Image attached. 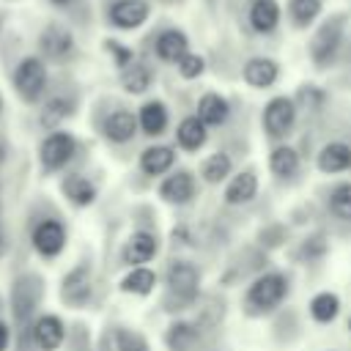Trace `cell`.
<instances>
[{
    "mask_svg": "<svg viewBox=\"0 0 351 351\" xmlns=\"http://www.w3.org/2000/svg\"><path fill=\"white\" fill-rule=\"evenodd\" d=\"M200 293V271L189 261H173L165 271V299L162 307L167 313L189 310Z\"/></svg>",
    "mask_w": 351,
    "mask_h": 351,
    "instance_id": "obj_1",
    "label": "cell"
},
{
    "mask_svg": "<svg viewBox=\"0 0 351 351\" xmlns=\"http://www.w3.org/2000/svg\"><path fill=\"white\" fill-rule=\"evenodd\" d=\"M288 296V277L282 271H261L244 291V313L250 318H263L274 313Z\"/></svg>",
    "mask_w": 351,
    "mask_h": 351,
    "instance_id": "obj_2",
    "label": "cell"
},
{
    "mask_svg": "<svg viewBox=\"0 0 351 351\" xmlns=\"http://www.w3.org/2000/svg\"><path fill=\"white\" fill-rule=\"evenodd\" d=\"M346 27H348V14H343V11L329 14L326 19L318 22V27L313 30V36L307 41V55L315 69H329L337 60L343 41H346Z\"/></svg>",
    "mask_w": 351,
    "mask_h": 351,
    "instance_id": "obj_3",
    "label": "cell"
},
{
    "mask_svg": "<svg viewBox=\"0 0 351 351\" xmlns=\"http://www.w3.org/2000/svg\"><path fill=\"white\" fill-rule=\"evenodd\" d=\"M44 299V277L36 271H22L11 282V318L19 329H30L36 310Z\"/></svg>",
    "mask_w": 351,
    "mask_h": 351,
    "instance_id": "obj_4",
    "label": "cell"
},
{
    "mask_svg": "<svg viewBox=\"0 0 351 351\" xmlns=\"http://www.w3.org/2000/svg\"><path fill=\"white\" fill-rule=\"evenodd\" d=\"M11 80H14V90H16V96H19L25 104H36V101L44 96L47 82H49L44 58H38V55H27V58H22V60L16 63Z\"/></svg>",
    "mask_w": 351,
    "mask_h": 351,
    "instance_id": "obj_5",
    "label": "cell"
},
{
    "mask_svg": "<svg viewBox=\"0 0 351 351\" xmlns=\"http://www.w3.org/2000/svg\"><path fill=\"white\" fill-rule=\"evenodd\" d=\"M296 115H299V107L291 96H274L266 101L263 115H261L263 132L271 140H285L296 126Z\"/></svg>",
    "mask_w": 351,
    "mask_h": 351,
    "instance_id": "obj_6",
    "label": "cell"
},
{
    "mask_svg": "<svg viewBox=\"0 0 351 351\" xmlns=\"http://www.w3.org/2000/svg\"><path fill=\"white\" fill-rule=\"evenodd\" d=\"M77 154V137L63 132V129H55L49 132L41 145H38V162H41V170L44 173H58L63 170Z\"/></svg>",
    "mask_w": 351,
    "mask_h": 351,
    "instance_id": "obj_7",
    "label": "cell"
},
{
    "mask_svg": "<svg viewBox=\"0 0 351 351\" xmlns=\"http://www.w3.org/2000/svg\"><path fill=\"white\" fill-rule=\"evenodd\" d=\"M77 44H74V33L60 25V22H49L41 36H38V52L44 60H52V63H66L71 55H74Z\"/></svg>",
    "mask_w": 351,
    "mask_h": 351,
    "instance_id": "obj_8",
    "label": "cell"
},
{
    "mask_svg": "<svg viewBox=\"0 0 351 351\" xmlns=\"http://www.w3.org/2000/svg\"><path fill=\"white\" fill-rule=\"evenodd\" d=\"M93 293V269L88 261L77 263L74 269H69V274L60 282V299L69 307H85L90 302Z\"/></svg>",
    "mask_w": 351,
    "mask_h": 351,
    "instance_id": "obj_9",
    "label": "cell"
},
{
    "mask_svg": "<svg viewBox=\"0 0 351 351\" xmlns=\"http://www.w3.org/2000/svg\"><path fill=\"white\" fill-rule=\"evenodd\" d=\"M151 3L148 0H112L107 8V22L115 30H137L148 22Z\"/></svg>",
    "mask_w": 351,
    "mask_h": 351,
    "instance_id": "obj_10",
    "label": "cell"
},
{
    "mask_svg": "<svg viewBox=\"0 0 351 351\" xmlns=\"http://www.w3.org/2000/svg\"><path fill=\"white\" fill-rule=\"evenodd\" d=\"M30 244L41 258H58L66 250V228L60 219H41L33 233H30Z\"/></svg>",
    "mask_w": 351,
    "mask_h": 351,
    "instance_id": "obj_11",
    "label": "cell"
},
{
    "mask_svg": "<svg viewBox=\"0 0 351 351\" xmlns=\"http://www.w3.org/2000/svg\"><path fill=\"white\" fill-rule=\"evenodd\" d=\"M30 340L38 351H58L66 340V324L55 313H41L30 324Z\"/></svg>",
    "mask_w": 351,
    "mask_h": 351,
    "instance_id": "obj_12",
    "label": "cell"
},
{
    "mask_svg": "<svg viewBox=\"0 0 351 351\" xmlns=\"http://www.w3.org/2000/svg\"><path fill=\"white\" fill-rule=\"evenodd\" d=\"M282 22V8L277 0H250L247 3V25L258 36H271Z\"/></svg>",
    "mask_w": 351,
    "mask_h": 351,
    "instance_id": "obj_13",
    "label": "cell"
},
{
    "mask_svg": "<svg viewBox=\"0 0 351 351\" xmlns=\"http://www.w3.org/2000/svg\"><path fill=\"white\" fill-rule=\"evenodd\" d=\"M195 192H197V184H195V176L189 170H176V173L165 176L159 184V197L165 203H173V206L192 203Z\"/></svg>",
    "mask_w": 351,
    "mask_h": 351,
    "instance_id": "obj_14",
    "label": "cell"
},
{
    "mask_svg": "<svg viewBox=\"0 0 351 351\" xmlns=\"http://www.w3.org/2000/svg\"><path fill=\"white\" fill-rule=\"evenodd\" d=\"M241 80L255 88V90H266L271 88L277 80H280V63L274 58H266V55H255L244 63L241 69Z\"/></svg>",
    "mask_w": 351,
    "mask_h": 351,
    "instance_id": "obj_15",
    "label": "cell"
},
{
    "mask_svg": "<svg viewBox=\"0 0 351 351\" xmlns=\"http://www.w3.org/2000/svg\"><path fill=\"white\" fill-rule=\"evenodd\" d=\"M156 252H159L156 236H154L151 230H134V233L126 239L123 250H121V261H123L126 266H143V263L154 261Z\"/></svg>",
    "mask_w": 351,
    "mask_h": 351,
    "instance_id": "obj_16",
    "label": "cell"
},
{
    "mask_svg": "<svg viewBox=\"0 0 351 351\" xmlns=\"http://www.w3.org/2000/svg\"><path fill=\"white\" fill-rule=\"evenodd\" d=\"M137 115L132 112V110H126V107H118V110H112L104 121H101V134L110 140V143H129L134 134H137Z\"/></svg>",
    "mask_w": 351,
    "mask_h": 351,
    "instance_id": "obj_17",
    "label": "cell"
},
{
    "mask_svg": "<svg viewBox=\"0 0 351 351\" xmlns=\"http://www.w3.org/2000/svg\"><path fill=\"white\" fill-rule=\"evenodd\" d=\"M154 52H156V58L162 60V63H178L186 52H189V38H186V33L184 30H178V27H165L156 38H154Z\"/></svg>",
    "mask_w": 351,
    "mask_h": 351,
    "instance_id": "obj_18",
    "label": "cell"
},
{
    "mask_svg": "<svg viewBox=\"0 0 351 351\" xmlns=\"http://www.w3.org/2000/svg\"><path fill=\"white\" fill-rule=\"evenodd\" d=\"M74 110H77V99H74L71 93H52V96L44 101L38 121H41V126H44V129L55 132L66 118H71V115H74Z\"/></svg>",
    "mask_w": 351,
    "mask_h": 351,
    "instance_id": "obj_19",
    "label": "cell"
},
{
    "mask_svg": "<svg viewBox=\"0 0 351 351\" xmlns=\"http://www.w3.org/2000/svg\"><path fill=\"white\" fill-rule=\"evenodd\" d=\"M167 123H170V112H167V104L159 101V99H148V101L137 110V126H140L143 134H148V137L165 134Z\"/></svg>",
    "mask_w": 351,
    "mask_h": 351,
    "instance_id": "obj_20",
    "label": "cell"
},
{
    "mask_svg": "<svg viewBox=\"0 0 351 351\" xmlns=\"http://www.w3.org/2000/svg\"><path fill=\"white\" fill-rule=\"evenodd\" d=\"M60 192L77 208H85V206H90L96 200V184L88 176H82V173H69L60 181Z\"/></svg>",
    "mask_w": 351,
    "mask_h": 351,
    "instance_id": "obj_21",
    "label": "cell"
},
{
    "mask_svg": "<svg viewBox=\"0 0 351 351\" xmlns=\"http://www.w3.org/2000/svg\"><path fill=\"white\" fill-rule=\"evenodd\" d=\"M315 165H318L321 173H346V170H351V145L340 143V140L326 143L318 151Z\"/></svg>",
    "mask_w": 351,
    "mask_h": 351,
    "instance_id": "obj_22",
    "label": "cell"
},
{
    "mask_svg": "<svg viewBox=\"0 0 351 351\" xmlns=\"http://www.w3.org/2000/svg\"><path fill=\"white\" fill-rule=\"evenodd\" d=\"M258 195V176H255V170H241V173H236L230 181H228V186H225V203L228 206H244V203H250L252 197Z\"/></svg>",
    "mask_w": 351,
    "mask_h": 351,
    "instance_id": "obj_23",
    "label": "cell"
},
{
    "mask_svg": "<svg viewBox=\"0 0 351 351\" xmlns=\"http://www.w3.org/2000/svg\"><path fill=\"white\" fill-rule=\"evenodd\" d=\"M197 118L206 123V126H222L228 118H230V101L217 93V90H208L200 96L197 101Z\"/></svg>",
    "mask_w": 351,
    "mask_h": 351,
    "instance_id": "obj_24",
    "label": "cell"
},
{
    "mask_svg": "<svg viewBox=\"0 0 351 351\" xmlns=\"http://www.w3.org/2000/svg\"><path fill=\"white\" fill-rule=\"evenodd\" d=\"M176 165V148L170 145H148L140 154V170L145 176H165Z\"/></svg>",
    "mask_w": 351,
    "mask_h": 351,
    "instance_id": "obj_25",
    "label": "cell"
},
{
    "mask_svg": "<svg viewBox=\"0 0 351 351\" xmlns=\"http://www.w3.org/2000/svg\"><path fill=\"white\" fill-rule=\"evenodd\" d=\"M208 140V126L197 115H186L176 129V143L184 151H200Z\"/></svg>",
    "mask_w": 351,
    "mask_h": 351,
    "instance_id": "obj_26",
    "label": "cell"
},
{
    "mask_svg": "<svg viewBox=\"0 0 351 351\" xmlns=\"http://www.w3.org/2000/svg\"><path fill=\"white\" fill-rule=\"evenodd\" d=\"M299 165H302V159H299V151H296L293 145L280 143V145H274L271 154H269V170H271L277 178H291V176H296V173H299Z\"/></svg>",
    "mask_w": 351,
    "mask_h": 351,
    "instance_id": "obj_27",
    "label": "cell"
},
{
    "mask_svg": "<svg viewBox=\"0 0 351 351\" xmlns=\"http://www.w3.org/2000/svg\"><path fill=\"white\" fill-rule=\"evenodd\" d=\"M321 11H324V0H288L285 3V14L296 30H307L310 25H315Z\"/></svg>",
    "mask_w": 351,
    "mask_h": 351,
    "instance_id": "obj_28",
    "label": "cell"
},
{
    "mask_svg": "<svg viewBox=\"0 0 351 351\" xmlns=\"http://www.w3.org/2000/svg\"><path fill=\"white\" fill-rule=\"evenodd\" d=\"M151 82H154V69L148 63H143V60H134L132 66H126L121 71V85H123L126 93L140 96V93H145L151 88Z\"/></svg>",
    "mask_w": 351,
    "mask_h": 351,
    "instance_id": "obj_29",
    "label": "cell"
},
{
    "mask_svg": "<svg viewBox=\"0 0 351 351\" xmlns=\"http://www.w3.org/2000/svg\"><path fill=\"white\" fill-rule=\"evenodd\" d=\"M197 335H200V329L195 324H189V321H173L167 326V332H165V343H167L170 351H192L195 343H197Z\"/></svg>",
    "mask_w": 351,
    "mask_h": 351,
    "instance_id": "obj_30",
    "label": "cell"
},
{
    "mask_svg": "<svg viewBox=\"0 0 351 351\" xmlns=\"http://www.w3.org/2000/svg\"><path fill=\"white\" fill-rule=\"evenodd\" d=\"M154 285H156V271H151L148 266H132L121 280V291L134 296H148Z\"/></svg>",
    "mask_w": 351,
    "mask_h": 351,
    "instance_id": "obj_31",
    "label": "cell"
},
{
    "mask_svg": "<svg viewBox=\"0 0 351 351\" xmlns=\"http://www.w3.org/2000/svg\"><path fill=\"white\" fill-rule=\"evenodd\" d=\"M337 313H340V299H337V293L321 291V293H315V296L310 299V315H313V321H318V324H332V321L337 318Z\"/></svg>",
    "mask_w": 351,
    "mask_h": 351,
    "instance_id": "obj_32",
    "label": "cell"
},
{
    "mask_svg": "<svg viewBox=\"0 0 351 351\" xmlns=\"http://www.w3.org/2000/svg\"><path fill=\"white\" fill-rule=\"evenodd\" d=\"M230 170H233V159H230L225 151H217V154H211V156L203 162L200 176H203L206 184H219V181H225V178L230 176Z\"/></svg>",
    "mask_w": 351,
    "mask_h": 351,
    "instance_id": "obj_33",
    "label": "cell"
},
{
    "mask_svg": "<svg viewBox=\"0 0 351 351\" xmlns=\"http://www.w3.org/2000/svg\"><path fill=\"white\" fill-rule=\"evenodd\" d=\"M329 211L337 219H351V181H340L329 192Z\"/></svg>",
    "mask_w": 351,
    "mask_h": 351,
    "instance_id": "obj_34",
    "label": "cell"
},
{
    "mask_svg": "<svg viewBox=\"0 0 351 351\" xmlns=\"http://www.w3.org/2000/svg\"><path fill=\"white\" fill-rule=\"evenodd\" d=\"M326 252H329L326 236H324V233H313V236H307V239L299 244V252H296V255H299L302 261L313 263V261H321Z\"/></svg>",
    "mask_w": 351,
    "mask_h": 351,
    "instance_id": "obj_35",
    "label": "cell"
},
{
    "mask_svg": "<svg viewBox=\"0 0 351 351\" xmlns=\"http://www.w3.org/2000/svg\"><path fill=\"white\" fill-rule=\"evenodd\" d=\"M293 101H296V107H304L310 112H318L324 107V101H326V93L318 85H302Z\"/></svg>",
    "mask_w": 351,
    "mask_h": 351,
    "instance_id": "obj_36",
    "label": "cell"
},
{
    "mask_svg": "<svg viewBox=\"0 0 351 351\" xmlns=\"http://www.w3.org/2000/svg\"><path fill=\"white\" fill-rule=\"evenodd\" d=\"M176 69H178V74H181L184 80H197V77L206 71V58L189 49V52L176 63Z\"/></svg>",
    "mask_w": 351,
    "mask_h": 351,
    "instance_id": "obj_37",
    "label": "cell"
},
{
    "mask_svg": "<svg viewBox=\"0 0 351 351\" xmlns=\"http://www.w3.org/2000/svg\"><path fill=\"white\" fill-rule=\"evenodd\" d=\"M104 49L112 55V63L118 66V71H123L126 66H132L137 58H134V49L132 47H126V44H121V41H115V38H107L104 41Z\"/></svg>",
    "mask_w": 351,
    "mask_h": 351,
    "instance_id": "obj_38",
    "label": "cell"
},
{
    "mask_svg": "<svg viewBox=\"0 0 351 351\" xmlns=\"http://www.w3.org/2000/svg\"><path fill=\"white\" fill-rule=\"evenodd\" d=\"M285 236H288V230H285L280 222H271V225L261 228V233H258V244H261L263 250H274V247H280V244L285 241Z\"/></svg>",
    "mask_w": 351,
    "mask_h": 351,
    "instance_id": "obj_39",
    "label": "cell"
},
{
    "mask_svg": "<svg viewBox=\"0 0 351 351\" xmlns=\"http://www.w3.org/2000/svg\"><path fill=\"white\" fill-rule=\"evenodd\" d=\"M8 346H11V326L0 318V351H8Z\"/></svg>",
    "mask_w": 351,
    "mask_h": 351,
    "instance_id": "obj_40",
    "label": "cell"
},
{
    "mask_svg": "<svg viewBox=\"0 0 351 351\" xmlns=\"http://www.w3.org/2000/svg\"><path fill=\"white\" fill-rule=\"evenodd\" d=\"M3 250H5V236H3V228H0V255H3Z\"/></svg>",
    "mask_w": 351,
    "mask_h": 351,
    "instance_id": "obj_41",
    "label": "cell"
},
{
    "mask_svg": "<svg viewBox=\"0 0 351 351\" xmlns=\"http://www.w3.org/2000/svg\"><path fill=\"white\" fill-rule=\"evenodd\" d=\"M49 3H52V5H69L71 0H49Z\"/></svg>",
    "mask_w": 351,
    "mask_h": 351,
    "instance_id": "obj_42",
    "label": "cell"
},
{
    "mask_svg": "<svg viewBox=\"0 0 351 351\" xmlns=\"http://www.w3.org/2000/svg\"><path fill=\"white\" fill-rule=\"evenodd\" d=\"M3 310H5V302H3V296H0V315H3Z\"/></svg>",
    "mask_w": 351,
    "mask_h": 351,
    "instance_id": "obj_43",
    "label": "cell"
},
{
    "mask_svg": "<svg viewBox=\"0 0 351 351\" xmlns=\"http://www.w3.org/2000/svg\"><path fill=\"white\" fill-rule=\"evenodd\" d=\"M0 33H3V14H0Z\"/></svg>",
    "mask_w": 351,
    "mask_h": 351,
    "instance_id": "obj_44",
    "label": "cell"
},
{
    "mask_svg": "<svg viewBox=\"0 0 351 351\" xmlns=\"http://www.w3.org/2000/svg\"><path fill=\"white\" fill-rule=\"evenodd\" d=\"M0 112H3V96H0Z\"/></svg>",
    "mask_w": 351,
    "mask_h": 351,
    "instance_id": "obj_45",
    "label": "cell"
},
{
    "mask_svg": "<svg viewBox=\"0 0 351 351\" xmlns=\"http://www.w3.org/2000/svg\"><path fill=\"white\" fill-rule=\"evenodd\" d=\"M348 329H351V321H348Z\"/></svg>",
    "mask_w": 351,
    "mask_h": 351,
    "instance_id": "obj_46",
    "label": "cell"
}]
</instances>
